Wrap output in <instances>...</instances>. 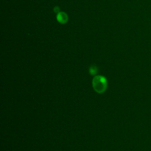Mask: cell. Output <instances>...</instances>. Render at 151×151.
Returning a JSON list of instances; mask_svg holds the SVG:
<instances>
[{
	"mask_svg": "<svg viewBox=\"0 0 151 151\" xmlns=\"http://www.w3.org/2000/svg\"><path fill=\"white\" fill-rule=\"evenodd\" d=\"M92 85L94 90L97 93H103L107 88V80L104 76H96L93 79Z\"/></svg>",
	"mask_w": 151,
	"mask_h": 151,
	"instance_id": "obj_1",
	"label": "cell"
},
{
	"mask_svg": "<svg viewBox=\"0 0 151 151\" xmlns=\"http://www.w3.org/2000/svg\"><path fill=\"white\" fill-rule=\"evenodd\" d=\"M97 71H98V69L97 68V67L94 65H91L89 68V73L92 76H94V75H96L97 73Z\"/></svg>",
	"mask_w": 151,
	"mask_h": 151,
	"instance_id": "obj_3",
	"label": "cell"
},
{
	"mask_svg": "<svg viewBox=\"0 0 151 151\" xmlns=\"http://www.w3.org/2000/svg\"><path fill=\"white\" fill-rule=\"evenodd\" d=\"M57 20L61 24H64L67 22L68 20V17L67 14L64 12H60L57 14Z\"/></svg>",
	"mask_w": 151,
	"mask_h": 151,
	"instance_id": "obj_2",
	"label": "cell"
},
{
	"mask_svg": "<svg viewBox=\"0 0 151 151\" xmlns=\"http://www.w3.org/2000/svg\"><path fill=\"white\" fill-rule=\"evenodd\" d=\"M54 12L57 13V14H58V12H60V8H59V6H55L54 8Z\"/></svg>",
	"mask_w": 151,
	"mask_h": 151,
	"instance_id": "obj_4",
	"label": "cell"
}]
</instances>
